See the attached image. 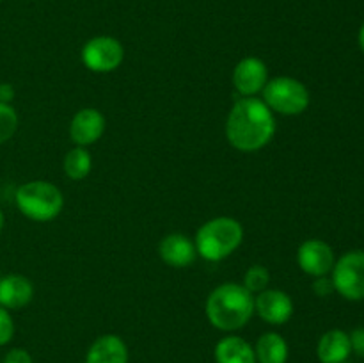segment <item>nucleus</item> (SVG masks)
Returning <instances> with one entry per match:
<instances>
[{"mask_svg": "<svg viewBox=\"0 0 364 363\" xmlns=\"http://www.w3.org/2000/svg\"><path fill=\"white\" fill-rule=\"evenodd\" d=\"M276 135V117L263 100L244 96L230 110L226 137L238 152H258Z\"/></svg>", "mask_w": 364, "mask_h": 363, "instance_id": "obj_1", "label": "nucleus"}, {"mask_svg": "<svg viewBox=\"0 0 364 363\" xmlns=\"http://www.w3.org/2000/svg\"><path fill=\"white\" fill-rule=\"evenodd\" d=\"M205 313L217 330H242L255 315V295L244 285L223 283L206 299Z\"/></svg>", "mask_w": 364, "mask_h": 363, "instance_id": "obj_2", "label": "nucleus"}, {"mask_svg": "<svg viewBox=\"0 0 364 363\" xmlns=\"http://www.w3.org/2000/svg\"><path fill=\"white\" fill-rule=\"evenodd\" d=\"M244 241V228L233 217L206 221L196 233V251L208 262H220L233 255Z\"/></svg>", "mask_w": 364, "mask_h": 363, "instance_id": "obj_3", "label": "nucleus"}, {"mask_svg": "<svg viewBox=\"0 0 364 363\" xmlns=\"http://www.w3.org/2000/svg\"><path fill=\"white\" fill-rule=\"evenodd\" d=\"M14 199L18 210L25 217L38 223H48L55 219L64 206L63 192L46 180H32L20 185Z\"/></svg>", "mask_w": 364, "mask_h": 363, "instance_id": "obj_4", "label": "nucleus"}, {"mask_svg": "<svg viewBox=\"0 0 364 363\" xmlns=\"http://www.w3.org/2000/svg\"><path fill=\"white\" fill-rule=\"evenodd\" d=\"M263 102L272 112L299 116L309 107L311 96L308 88L294 77H276L263 88Z\"/></svg>", "mask_w": 364, "mask_h": 363, "instance_id": "obj_5", "label": "nucleus"}, {"mask_svg": "<svg viewBox=\"0 0 364 363\" xmlns=\"http://www.w3.org/2000/svg\"><path fill=\"white\" fill-rule=\"evenodd\" d=\"M334 292L348 301L364 299V251L352 249L336 260L333 267Z\"/></svg>", "mask_w": 364, "mask_h": 363, "instance_id": "obj_6", "label": "nucleus"}, {"mask_svg": "<svg viewBox=\"0 0 364 363\" xmlns=\"http://www.w3.org/2000/svg\"><path fill=\"white\" fill-rule=\"evenodd\" d=\"M124 59V48L112 36H96L82 48V63L96 73H110L117 70Z\"/></svg>", "mask_w": 364, "mask_h": 363, "instance_id": "obj_7", "label": "nucleus"}, {"mask_svg": "<svg viewBox=\"0 0 364 363\" xmlns=\"http://www.w3.org/2000/svg\"><path fill=\"white\" fill-rule=\"evenodd\" d=\"M297 262L306 274L320 278L327 276L333 270L336 256H334L333 248L327 242L320 241V238H309V241L302 242L301 248H299Z\"/></svg>", "mask_w": 364, "mask_h": 363, "instance_id": "obj_8", "label": "nucleus"}, {"mask_svg": "<svg viewBox=\"0 0 364 363\" xmlns=\"http://www.w3.org/2000/svg\"><path fill=\"white\" fill-rule=\"evenodd\" d=\"M255 312L272 326L287 324L294 315V301L290 295L276 288H265L255 298Z\"/></svg>", "mask_w": 364, "mask_h": 363, "instance_id": "obj_9", "label": "nucleus"}, {"mask_svg": "<svg viewBox=\"0 0 364 363\" xmlns=\"http://www.w3.org/2000/svg\"><path fill=\"white\" fill-rule=\"evenodd\" d=\"M269 82L267 64L258 57H244L233 70V85L242 96H255Z\"/></svg>", "mask_w": 364, "mask_h": 363, "instance_id": "obj_10", "label": "nucleus"}, {"mask_svg": "<svg viewBox=\"0 0 364 363\" xmlns=\"http://www.w3.org/2000/svg\"><path fill=\"white\" fill-rule=\"evenodd\" d=\"M105 132V116L98 109L78 110L73 116L70 125V137L77 146H89L95 144Z\"/></svg>", "mask_w": 364, "mask_h": 363, "instance_id": "obj_11", "label": "nucleus"}, {"mask_svg": "<svg viewBox=\"0 0 364 363\" xmlns=\"http://www.w3.org/2000/svg\"><path fill=\"white\" fill-rule=\"evenodd\" d=\"M159 253L164 263L174 267V269H185V267L192 265L196 255H198L194 241L183 233H171L164 237L160 241Z\"/></svg>", "mask_w": 364, "mask_h": 363, "instance_id": "obj_12", "label": "nucleus"}, {"mask_svg": "<svg viewBox=\"0 0 364 363\" xmlns=\"http://www.w3.org/2000/svg\"><path fill=\"white\" fill-rule=\"evenodd\" d=\"M34 298V285L21 274H7L0 278V306L6 310H20Z\"/></svg>", "mask_w": 364, "mask_h": 363, "instance_id": "obj_13", "label": "nucleus"}, {"mask_svg": "<svg viewBox=\"0 0 364 363\" xmlns=\"http://www.w3.org/2000/svg\"><path fill=\"white\" fill-rule=\"evenodd\" d=\"M85 363H128L127 344L117 335H103L91 344Z\"/></svg>", "mask_w": 364, "mask_h": 363, "instance_id": "obj_14", "label": "nucleus"}, {"mask_svg": "<svg viewBox=\"0 0 364 363\" xmlns=\"http://www.w3.org/2000/svg\"><path fill=\"white\" fill-rule=\"evenodd\" d=\"M350 337L343 330H331L320 337L316 356L320 363H345L350 356Z\"/></svg>", "mask_w": 364, "mask_h": 363, "instance_id": "obj_15", "label": "nucleus"}, {"mask_svg": "<svg viewBox=\"0 0 364 363\" xmlns=\"http://www.w3.org/2000/svg\"><path fill=\"white\" fill-rule=\"evenodd\" d=\"M217 363H256V354L252 345L237 335H230L217 342L215 345Z\"/></svg>", "mask_w": 364, "mask_h": 363, "instance_id": "obj_16", "label": "nucleus"}, {"mask_svg": "<svg viewBox=\"0 0 364 363\" xmlns=\"http://www.w3.org/2000/svg\"><path fill=\"white\" fill-rule=\"evenodd\" d=\"M288 344L279 333H263L258 338L255 347L256 362L258 363H287L288 362Z\"/></svg>", "mask_w": 364, "mask_h": 363, "instance_id": "obj_17", "label": "nucleus"}, {"mask_svg": "<svg viewBox=\"0 0 364 363\" xmlns=\"http://www.w3.org/2000/svg\"><path fill=\"white\" fill-rule=\"evenodd\" d=\"M92 167V157L84 146H75L64 157V173L71 180H84Z\"/></svg>", "mask_w": 364, "mask_h": 363, "instance_id": "obj_18", "label": "nucleus"}, {"mask_svg": "<svg viewBox=\"0 0 364 363\" xmlns=\"http://www.w3.org/2000/svg\"><path fill=\"white\" fill-rule=\"evenodd\" d=\"M270 283V273L267 270V267L259 265V263H256V265H251L247 269V273H245L244 276V287L247 288L251 294H255V292H263L267 287H269Z\"/></svg>", "mask_w": 364, "mask_h": 363, "instance_id": "obj_19", "label": "nucleus"}, {"mask_svg": "<svg viewBox=\"0 0 364 363\" xmlns=\"http://www.w3.org/2000/svg\"><path fill=\"white\" fill-rule=\"evenodd\" d=\"M18 128V114L9 103H0V144L9 141Z\"/></svg>", "mask_w": 364, "mask_h": 363, "instance_id": "obj_20", "label": "nucleus"}, {"mask_svg": "<svg viewBox=\"0 0 364 363\" xmlns=\"http://www.w3.org/2000/svg\"><path fill=\"white\" fill-rule=\"evenodd\" d=\"M14 335V322L11 313L0 306V345L9 344Z\"/></svg>", "mask_w": 364, "mask_h": 363, "instance_id": "obj_21", "label": "nucleus"}, {"mask_svg": "<svg viewBox=\"0 0 364 363\" xmlns=\"http://www.w3.org/2000/svg\"><path fill=\"white\" fill-rule=\"evenodd\" d=\"M313 292H315L316 295H320V298H327V295H331L334 292L333 280H329V278L326 276L316 278V281L313 283Z\"/></svg>", "mask_w": 364, "mask_h": 363, "instance_id": "obj_22", "label": "nucleus"}, {"mask_svg": "<svg viewBox=\"0 0 364 363\" xmlns=\"http://www.w3.org/2000/svg\"><path fill=\"white\" fill-rule=\"evenodd\" d=\"M348 337H350L352 352L364 358V327H355Z\"/></svg>", "mask_w": 364, "mask_h": 363, "instance_id": "obj_23", "label": "nucleus"}, {"mask_svg": "<svg viewBox=\"0 0 364 363\" xmlns=\"http://www.w3.org/2000/svg\"><path fill=\"white\" fill-rule=\"evenodd\" d=\"M4 363H32V358L25 349L16 347L7 352L6 358H4Z\"/></svg>", "mask_w": 364, "mask_h": 363, "instance_id": "obj_24", "label": "nucleus"}, {"mask_svg": "<svg viewBox=\"0 0 364 363\" xmlns=\"http://www.w3.org/2000/svg\"><path fill=\"white\" fill-rule=\"evenodd\" d=\"M14 98V88L7 82L0 84V103H11V100Z\"/></svg>", "mask_w": 364, "mask_h": 363, "instance_id": "obj_25", "label": "nucleus"}, {"mask_svg": "<svg viewBox=\"0 0 364 363\" xmlns=\"http://www.w3.org/2000/svg\"><path fill=\"white\" fill-rule=\"evenodd\" d=\"M359 46H361V50L364 52V23L359 28Z\"/></svg>", "mask_w": 364, "mask_h": 363, "instance_id": "obj_26", "label": "nucleus"}, {"mask_svg": "<svg viewBox=\"0 0 364 363\" xmlns=\"http://www.w3.org/2000/svg\"><path fill=\"white\" fill-rule=\"evenodd\" d=\"M4 223H6V217H4V212H2V210H0V231H2Z\"/></svg>", "mask_w": 364, "mask_h": 363, "instance_id": "obj_27", "label": "nucleus"}, {"mask_svg": "<svg viewBox=\"0 0 364 363\" xmlns=\"http://www.w3.org/2000/svg\"><path fill=\"white\" fill-rule=\"evenodd\" d=\"M0 2H2V0H0Z\"/></svg>", "mask_w": 364, "mask_h": 363, "instance_id": "obj_28", "label": "nucleus"}, {"mask_svg": "<svg viewBox=\"0 0 364 363\" xmlns=\"http://www.w3.org/2000/svg\"><path fill=\"white\" fill-rule=\"evenodd\" d=\"M345 363H347V362H345Z\"/></svg>", "mask_w": 364, "mask_h": 363, "instance_id": "obj_29", "label": "nucleus"}]
</instances>
